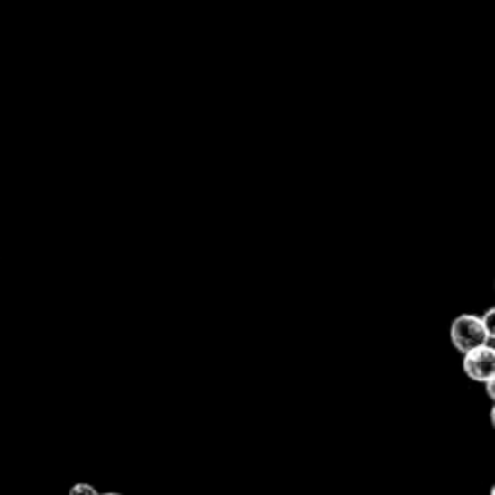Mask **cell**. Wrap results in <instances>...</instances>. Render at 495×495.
<instances>
[{"label":"cell","instance_id":"cell-1","mask_svg":"<svg viewBox=\"0 0 495 495\" xmlns=\"http://www.w3.org/2000/svg\"><path fill=\"white\" fill-rule=\"evenodd\" d=\"M449 339L463 356L480 346H486L490 341L484 321L476 314H461L454 317L449 327Z\"/></svg>","mask_w":495,"mask_h":495},{"label":"cell","instance_id":"cell-2","mask_svg":"<svg viewBox=\"0 0 495 495\" xmlns=\"http://www.w3.org/2000/svg\"><path fill=\"white\" fill-rule=\"evenodd\" d=\"M463 371L468 380L488 383L495 376V349L490 344L463 356Z\"/></svg>","mask_w":495,"mask_h":495},{"label":"cell","instance_id":"cell-3","mask_svg":"<svg viewBox=\"0 0 495 495\" xmlns=\"http://www.w3.org/2000/svg\"><path fill=\"white\" fill-rule=\"evenodd\" d=\"M481 321H484L488 337L495 341V307H490V310L484 316H481Z\"/></svg>","mask_w":495,"mask_h":495},{"label":"cell","instance_id":"cell-4","mask_svg":"<svg viewBox=\"0 0 495 495\" xmlns=\"http://www.w3.org/2000/svg\"><path fill=\"white\" fill-rule=\"evenodd\" d=\"M69 495H101L96 488L91 484H84V481H79V484H74L69 491Z\"/></svg>","mask_w":495,"mask_h":495},{"label":"cell","instance_id":"cell-5","mask_svg":"<svg viewBox=\"0 0 495 495\" xmlns=\"http://www.w3.org/2000/svg\"><path fill=\"white\" fill-rule=\"evenodd\" d=\"M484 385H486V395L490 397L491 403H495V376L488 383H484Z\"/></svg>","mask_w":495,"mask_h":495},{"label":"cell","instance_id":"cell-6","mask_svg":"<svg viewBox=\"0 0 495 495\" xmlns=\"http://www.w3.org/2000/svg\"><path fill=\"white\" fill-rule=\"evenodd\" d=\"M490 422H491V427L495 430V403H493V407L490 410Z\"/></svg>","mask_w":495,"mask_h":495},{"label":"cell","instance_id":"cell-7","mask_svg":"<svg viewBox=\"0 0 495 495\" xmlns=\"http://www.w3.org/2000/svg\"><path fill=\"white\" fill-rule=\"evenodd\" d=\"M101 495H123V493H116V491H106V493H101Z\"/></svg>","mask_w":495,"mask_h":495},{"label":"cell","instance_id":"cell-8","mask_svg":"<svg viewBox=\"0 0 495 495\" xmlns=\"http://www.w3.org/2000/svg\"><path fill=\"white\" fill-rule=\"evenodd\" d=\"M493 290H495V279H493Z\"/></svg>","mask_w":495,"mask_h":495}]
</instances>
